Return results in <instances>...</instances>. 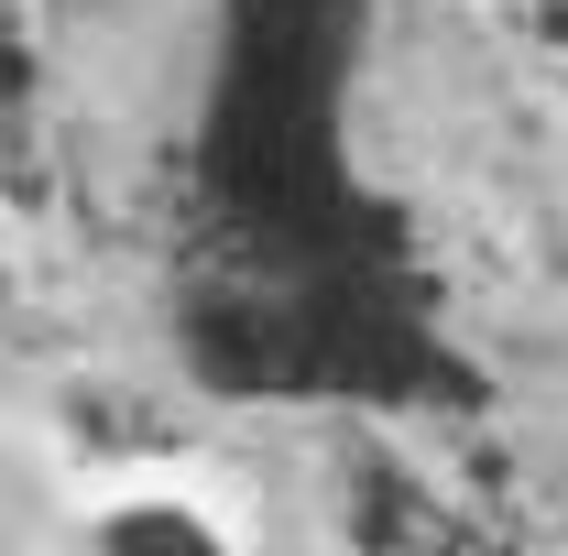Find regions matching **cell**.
I'll list each match as a JSON object with an SVG mask.
<instances>
[{"instance_id":"obj_1","label":"cell","mask_w":568,"mask_h":556,"mask_svg":"<svg viewBox=\"0 0 568 556\" xmlns=\"http://www.w3.org/2000/svg\"><path fill=\"white\" fill-rule=\"evenodd\" d=\"M339 33H351V0H241L230 11V87H219V121H209L219 197L252 229L317 251V262L328 251L361 262L351 240H328L339 229V186H328V153H317Z\"/></svg>"},{"instance_id":"obj_2","label":"cell","mask_w":568,"mask_h":556,"mask_svg":"<svg viewBox=\"0 0 568 556\" xmlns=\"http://www.w3.org/2000/svg\"><path fill=\"white\" fill-rule=\"evenodd\" d=\"M110 546H121V556H219L209 535H197V524H175V513H132Z\"/></svg>"}]
</instances>
